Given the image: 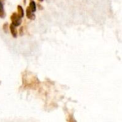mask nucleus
<instances>
[{
    "label": "nucleus",
    "mask_w": 122,
    "mask_h": 122,
    "mask_svg": "<svg viewBox=\"0 0 122 122\" xmlns=\"http://www.w3.org/2000/svg\"><path fill=\"white\" fill-rule=\"evenodd\" d=\"M39 1H43V0H39Z\"/></svg>",
    "instance_id": "obj_3"
},
{
    "label": "nucleus",
    "mask_w": 122,
    "mask_h": 122,
    "mask_svg": "<svg viewBox=\"0 0 122 122\" xmlns=\"http://www.w3.org/2000/svg\"><path fill=\"white\" fill-rule=\"evenodd\" d=\"M0 16L1 17L4 16V9H3V5L1 1H0Z\"/></svg>",
    "instance_id": "obj_2"
},
{
    "label": "nucleus",
    "mask_w": 122,
    "mask_h": 122,
    "mask_svg": "<svg viewBox=\"0 0 122 122\" xmlns=\"http://www.w3.org/2000/svg\"><path fill=\"white\" fill-rule=\"evenodd\" d=\"M30 8H31V11H36V5H35V3H34V1H31V2Z\"/></svg>",
    "instance_id": "obj_1"
}]
</instances>
